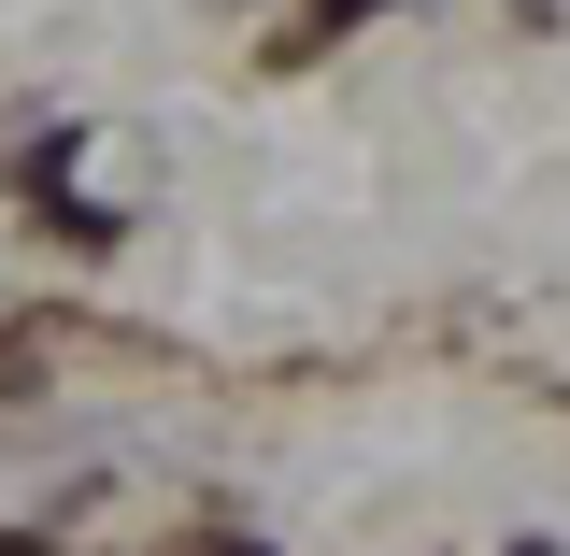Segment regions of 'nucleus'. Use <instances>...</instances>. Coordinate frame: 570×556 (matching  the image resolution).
Returning a JSON list of instances; mask_svg holds the SVG:
<instances>
[{
  "mask_svg": "<svg viewBox=\"0 0 570 556\" xmlns=\"http://www.w3.org/2000/svg\"><path fill=\"white\" fill-rule=\"evenodd\" d=\"M356 14H371V0H314V43H328V29H356Z\"/></svg>",
  "mask_w": 570,
  "mask_h": 556,
  "instance_id": "obj_1",
  "label": "nucleus"
},
{
  "mask_svg": "<svg viewBox=\"0 0 570 556\" xmlns=\"http://www.w3.org/2000/svg\"><path fill=\"white\" fill-rule=\"evenodd\" d=\"M0 556H43V543H0Z\"/></svg>",
  "mask_w": 570,
  "mask_h": 556,
  "instance_id": "obj_2",
  "label": "nucleus"
}]
</instances>
